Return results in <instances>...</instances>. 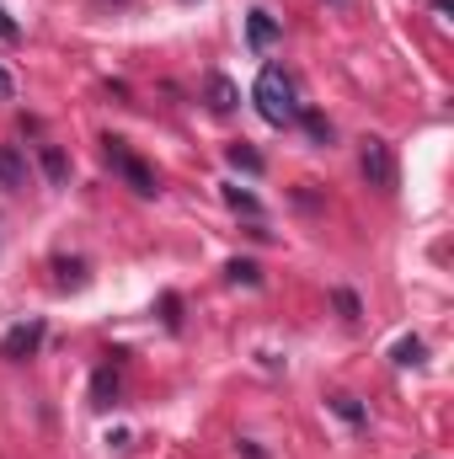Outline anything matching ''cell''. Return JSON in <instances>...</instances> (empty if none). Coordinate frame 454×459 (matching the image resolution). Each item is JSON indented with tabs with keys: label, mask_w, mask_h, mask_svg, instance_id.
Instances as JSON below:
<instances>
[{
	"label": "cell",
	"mask_w": 454,
	"mask_h": 459,
	"mask_svg": "<svg viewBox=\"0 0 454 459\" xmlns=\"http://www.w3.org/2000/svg\"><path fill=\"white\" fill-rule=\"evenodd\" d=\"M332 5H347V0H332Z\"/></svg>",
	"instance_id": "7402d4cb"
},
{
	"label": "cell",
	"mask_w": 454,
	"mask_h": 459,
	"mask_svg": "<svg viewBox=\"0 0 454 459\" xmlns=\"http://www.w3.org/2000/svg\"><path fill=\"white\" fill-rule=\"evenodd\" d=\"M294 123H305V134H310V144H332L337 139V128L327 123V113H316V108H300Z\"/></svg>",
	"instance_id": "30bf717a"
},
{
	"label": "cell",
	"mask_w": 454,
	"mask_h": 459,
	"mask_svg": "<svg viewBox=\"0 0 454 459\" xmlns=\"http://www.w3.org/2000/svg\"><path fill=\"white\" fill-rule=\"evenodd\" d=\"M161 310H166L161 321H166V326L177 332V326H182V299H177V294H166V299H161Z\"/></svg>",
	"instance_id": "ac0fdd59"
},
{
	"label": "cell",
	"mask_w": 454,
	"mask_h": 459,
	"mask_svg": "<svg viewBox=\"0 0 454 459\" xmlns=\"http://www.w3.org/2000/svg\"><path fill=\"white\" fill-rule=\"evenodd\" d=\"M225 204L235 214H246V220H262V204H257L251 193H240V187H225Z\"/></svg>",
	"instance_id": "2e32d148"
},
{
	"label": "cell",
	"mask_w": 454,
	"mask_h": 459,
	"mask_svg": "<svg viewBox=\"0 0 454 459\" xmlns=\"http://www.w3.org/2000/svg\"><path fill=\"white\" fill-rule=\"evenodd\" d=\"M102 150H108V166H113V171L128 182V187H134V193H139V198H155V193H161L155 171H150V166H144V160H139L123 139H113V134H108V139H102Z\"/></svg>",
	"instance_id": "7a4b0ae2"
},
{
	"label": "cell",
	"mask_w": 454,
	"mask_h": 459,
	"mask_svg": "<svg viewBox=\"0 0 454 459\" xmlns=\"http://www.w3.org/2000/svg\"><path fill=\"white\" fill-rule=\"evenodd\" d=\"M54 273H59V283H65V289H86V262L59 256V262H54Z\"/></svg>",
	"instance_id": "9a60e30c"
},
{
	"label": "cell",
	"mask_w": 454,
	"mask_h": 459,
	"mask_svg": "<svg viewBox=\"0 0 454 459\" xmlns=\"http://www.w3.org/2000/svg\"><path fill=\"white\" fill-rule=\"evenodd\" d=\"M235 102H240V91L230 86L225 75H209V108L214 113H235Z\"/></svg>",
	"instance_id": "7c38bea8"
},
{
	"label": "cell",
	"mask_w": 454,
	"mask_h": 459,
	"mask_svg": "<svg viewBox=\"0 0 454 459\" xmlns=\"http://www.w3.org/2000/svg\"><path fill=\"white\" fill-rule=\"evenodd\" d=\"M423 352H428V347H423V337H401V342L390 347V358H396L401 368H417V363H423Z\"/></svg>",
	"instance_id": "4fadbf2b"
},
{
	"label": "cell",
	"mask_w": 454,
	"mask_h": 459,
	"mask_svg": "<svg viewBox=\"0 0 454 459\" xmlns=\"http://www.w3.org/2000/svg\"><path fill=\"white\" fill-rule=\"evenodd\" d=\"M332 305H337L342 321H358V316H363V305H358V294H353V289H332Z\"/></svg>",
	"instance_id": "e0dca14e"
},
{
	"label": "cell",
	"mask_w": 454,
	"mask_h": 459,
	"mask_svg": "<svg viewBox=\"0 0 454 459\" xmlns=\"http://www.w3.org/2000/svg\"><path fill=\"white\" fill-rule=\"evenodd\" d=\"M225 278H230V283H246V289H257V283H262V267H257V262H246V256H235V262L225 267Z\"/></svg>",
	"instance_id": "5bb4252c"
},
{
	"label": "cell",
	"mask_w": 454,
	"mask_h": 459,
	"mask_svg": "<svg viewBox=\"0 0 454 459\" xmlns=\"http://www.w3.org/2000/svg\"><path fill=\"white\" fill-rule=\"evenodd\" d=\"M327 406L337 411V417H342V422H347V428H353V433H358V428H369V411L358 406V395H332Z\"/></svg>",
	"instance_id": "8fae6325"
},
{
	"label": "cell",
	"mask_w": 454,
	"mask_h": 459,
	"mask_svg": "<svg viewBox=\"0 0 454 459\" xmlns=\"http://www.w3.org/2000/svg\"><path fill=\"white\" fill-rule=\"evenodd\" d=\"M38 166H43L48 187H70V160H65L59 144H38Z\"/></svg>",
	"instance_id": "8992f818"
},
{
	"label": "cell",
	"mask_w": 454,
	"mask_h": 459,
	"mask_svg": "<svg viewBox=\"0 0 454 459\" xmlns=\"http://www.w3.org/2000/svg\"><path fill=\"white\" fill-rule=\"evenodd\" d=\"M251 102H257V113L267 117L273 128H289V123L300 117L294 75H289L284 65H262V75H257V86H251Z\"/></svg>",
	"instance_id": "6da1fadb"
},
{
	"label": "cell",
	"mask_w": 454,
	"mask_h": 459,
	"mask_svg": "<svg viewBox=\"0 0 454 459\" xmlns=\"http://www.w3.org/2000/svg\"><path fill=\"white\" fill-rule=\"evenodd\" d=\"M358 171H363V182L369 187H380V193H396V155H390V144L385 139H363V150H358Z\"/></svg>",
	"instance_id": "3957f363"
},
{
	"label": "cell",
	"mask_w": 454,
	"mask_h": 459,
	"mask_svg": "<svg viewBox=\"0 0 454 459\" xmlns=\"http://www.w3.org/2000/svg\"><path fill=\"white\" fill-rule=\"evenodd\" d=\"M27 182V160H22V150L16 144H0V187H22Z\"/></svg>",
	"instance_id": "ba28073f"
},
{
	"label": "cell",
	"mask_w": 454,
	"mask_h": 459,
	"mask_svg": "<svg viewBox=\"0 0 454 459\" xmlns=\"http://www.w3.org/2000/svg\"><path fill=\"white\" fill-rule=\"evenodd\" d=\"M225 160L235 166V171H246V177H262V171H267V160H262V155H257V150H251L246 139H235V144H225Z\"/></svg>",
	"instance_id": "9c48e42d"
},
{
	"label": "cell",
	"mask_w": 454,
	"mask_h": 459,
	"mask_svg": "<svg viewBox=\"0 0 454 459\" xmlns=\"http://www.w3.org/2000/svg\"><path fill=\"white\" fill-rule=\"evenodd\" d=\"M278 38H284V27L273 22V11H262V5H257V11H246V43H251L257 54H262V48H273Z\"/></svg>",
	"instance_id": "5b68a950"
},
{
	"label": "cell",
	"mask_w": 454,
	"mask_h": 459,
	"mask_svg": "<svg viewBox=\"0 0 454 459\" xmlns=\"http://www.w3.org/2000/svg\"><path fill=\"white\" fill-rule=\"evenodd\" d=\"M123 395V379H118V363H102L97 379H92V406H118Z\"/></svg>",
	"instance_id": "52a82bcc"
},
{
	"label": "cell",
	"mask_w": 454,
	"mask_h": 459,
	"mask_svg": "<svg viewBox=\"0 0 454 459\" xmlns=\"http://www.w3.org/2000/svg\"><path fill=\"white\" fill-rule=\"evenodd\" d=\"M240 459H267V449H257L251 438H240Z\"/></svg>",
	"instance_id": "d6986e66"
},
{
	"label": "cell",
	"mask_w": 454,
	"mask_h": 459,
	"mask_svg": "<svg viewBox=\"0 0 454 459\" xmlns=\"http://www.w3.org/2000/svg\"><path fill=\"white\" fill-rule=\"evenodd\" d=\"M43 337H48V326H43V321H16V326L0 337V358H11V363H27V358H38Z\"/></svg>",
	"instance_id": "277c9868"
},
{
	"label": "cell",
	"mask_w": 454,
	"mask_h": 459,
	"mask_svg": "<svg viewBox=\"0 0 454 459\" xmlns=\"http://www.w3.org/2000/svg\"><path fill=\"white\" fill-rule=\"evenodd\" d=\"M11 97H16V81H11V75L0 70V102H11Z\"/></svg>",
	"instance_id": "ffe728a7"
},
{
	"label": "cell",
	"mask_w": 454,
	"mask_h": 459,
	"mask_svg": "<svg viewBox=\"0 0 454 459\" xmlns=\"http://www.w3.org/2000/svg\"><path fill=\"white\" fill-rule=\"evenodd\" d=\"M428 5H433L439 16H450V11H454V0H428Z\"/></svg>",
	"instance_id": "44dd1931"
}]
</instances>
